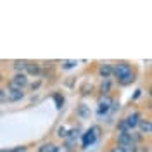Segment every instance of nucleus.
Segmentation results:
<instances>
[{
	"mask_svg": "<svg viewBox=\"0 0 152 152\" xmlns=\"http://www.w3.org/2000/svg\"><path fill=\"white\" fill-rule=\"evenodd\" d=\"M61 151V147L54 142H47V143H42L40 147H38V152H59Z\"/></svg>",
	"mask_w": 152,
	"mask_h": 152,
	"instance_id": "6",
	"label": "nucleus"
},
{
	"mask_svg": "<svg viewBox=\"0 0 152 152\" xmlns=\"http://www.w3.org/2000/svg\"><path fill=\"white\" fill-rule=\"evenodd\" d=\"M76 64H78L76 61H64V62H62V67H64V69H69V67H75Z\"/></svg>",
	"mask_w": 152,
	"mask_h": 152,
	"instance_id": "17",
	"label": "nucleus"
},
{
	"mask_svg": "<svg viewBox=\"0 0 152 152\" xmlns=\"http://www.w3.org/2000/svg\"><path fill=\"white\" fill-rule=\"evenodd\" d=\"M0 152H10V151H9V149H2Z\"/></svg>",
	"mask_w": 152,
	"mask_h": 152,
	"instance_id": "23",
	"label": "nucleus"
},
{
	"mask_svg": "<svg viewBox=\"0 0 152 152\" xmlns=\"http://www.w3.org/2000/svg\"><path fill=\"white\" fill-rule=\"evenodd\" d=\"M57 135H59V137H62V138H66V135H67L66 128H64V126H61V128H59V133H57Z\"/></svg>",
	"mask_w": 152,
	"mask_h": 152,
	"instance_id": "20",
	"label": "nucleus"
},
{
	"mask_svg": "<svg viewBox=\"0 0 152 152\" xmlns=\"http://www.w3.org/2000/svg\"><path fill=\"white\" fill-rule=\"evenodd\" d=\"M109 90H111V81H109V80H104V81H102V85H100V92H102V94H109Z\"/></svg>",
	"mask_w": 152,
	"mask_h": 152,
	"instance_id": "15",
	"label": "nucleus"
},
{
	"mask_svg": "<svg viewBox=\"0 0 152 152\" xmlns=\"http://www.w3.org/2000/svg\"><path fill=\"white\" fill-rule=\"evenodd\" d=\"M0 81H2V75H0Z\"/></svg>",
	"mask_w": 152,
	"mask_h": 152,
	"instance_id": "24",
	"label": "nucleus"
},
{
	"mask_svg": "<svg viewBox=\"0 0 152 152\" xmlns=\"http://www.w3.org/2000/svg\"><path fill=\"white\" fill-rule=\"evenodd\" d=\"M137 126L140 128V135H151V133H152V123H151V119H140Z\"/></svg>",
	"mask_w": 152,
	"mask_h": 152,
	"instance_id": "5",
	"label": "nucleus"
},
{
	"mask_svg": "<svg viewBox=\"0 0 152 152\" xmlns=\"http://www.w3.org/2000/svg\"><path fill=\"white\" fill-rule=\"evenodd\" d=\"M99 135H100V126H92V128L83 135V147L92 145V143L99 138Z\"/></svg>",
	"mask_w": 152,
	"mask_h": 152,
	"instance_id": "2",
	"label": "nucleus"
},
{
	"mask_svg": "<svg viewBox=\"0 0 152 152\" xmlns=\"http://www.w3.org/2000/svg\"><path fill=\"white\" fill-rule=\"evenodd\" d=\"M26 64H28V61H14V69H16V73H24Z\"/></svg>",
	"mask_w": 152,
	"mask_h": 152,
	"instance_id": "12",
	"label": "nucleus"
},
{
	"mask_svg": "<svg viewBox=\"0 0 152 152\" xmlns=\"http://www.w3.org/2000/svg\"><path fill=\"white\" fill-rule=\"evenodd\" d=\"M133 81H135V75L130 73L128 76H124V78L119 80V85H130V83H133Z\"/></svg>",
	"mask_w": 152,
	"mask_h": 152,
	"instance_id": "13",
	"label": "nucleus"
},
{
	"mask_svg": "<svg viewBox=\"0 0 152 152\" xmlns=\"http://www.w3.org/2000/svg\"><path fill=\"white\" fill-rule=\"evenodd\" d=\"M26 149H28V147L19 145V147H16V149H10V152H26Z\"/></svg>",
	"mask_w": 152,
	"mask_h": 152,
	"instance_id": "19",
	"label": "nucleus"
},
{
	"mask_svg": "<svg viewBox=\"0 0 152 152\" xmlns=\"http://www.w3.org/2000/svg\"><path fill=\"white\" fill-rule=\"evenodd\" d=\"M109 152H124V151L119 147V145H116V147H111V149H109Z\"/></svg>",
	"mask_w": 152,
	"mask_h": 152,
	"instance_id": "22",
	"label": "nucleus"
},
{
	"mask_svg": "<svg viewBox=\"0 0 152 152\" xmlns=\"http://www.w3.org/2000/svg\"><path fill=\"white\" fill-rule=\"evenodd\" d=\"M56 102H57V109H61L64 100H61V95H56Z\"/></svg>",
	"mask_w": 152,
	"mask_h": 152,
	"instance_id": "21",
	"label": "nucleus"
},
{
	"mask_svg": "<svg viewBox=\"0 0 152 152\" xmlns=\"http://www.w3.org/2000/svg\"><path fill=\"white\" fill-rule=\"evenodd\" d=\"M142 119V116H140V113H132L126 119H123L124 121V124H126V128L132 132L133 128H137V124H138V121Z\"/></svg>",
	"mask_w": 152,
	"mask_h": 152,
	"instance_id": "3",
	"label": "nucleus"
},
{
	"mask_svg": "<svg viewBox=\"0 0 152 152\" xmlns=\"http://www.w3.org/2000/svg\"><path fill=\"white\" fill-rule=\"evenodd\" d=\"M124 152H138V145L137 143H128V145H119Z\"/></svg>",
	"mask_w": 152,
	"mask_h": 152,
	"instance_id": "14",
	"label": "nucleus"
},
{
	"mask_svg": "<svg viewBox=\"0 0 152 152\" xmlns=\"http://www.w3.org/2000/svg\"><path fill=\"white\" fill-rule=\"evenodd\" d=\"M92 90H94V86H92V85H88V83L81 86V94H83V95H86V94H92Z\"/></svg>",
	"mask_w": 152,
	"mask_h": 152,
	"instance_id": "16",
	"label": "nucleus"
},
{
	"mask_svg": "<svg viewBox=\"0 0 152 152\" xmlns=\"http://www.w3.org/2000/svg\"><path fill=\"white\" fill-rule=\"evenodd\" d=\"M111 104H113V100L105 95L104 99H100V102H99V114H104L107 113L109 109H111Z\"/></svg>",
	"mask_w": 152,
	"mask_h": 152,
	"instance_id": "7",
	"label": "nucleus"
},
{
	"mask_svg": "<svg viewBox=\"0 0 152 152\" xmlns=\"http://www.w3.org/2000/svg\"><path fill=\"white\" fill-rule=\"evenodd\" d=\"M130 73H133V71H132V66L128 62H118L116 66H113V75L118 78V81L121 78H124V76H128Z\"/></svg>",
	"mask_w": 152,
	"mask_h": 152,
	"instance_id": "1",
	"label": "nucleus"
},
{
	"mask_svg": "<svg viewBox=\"0 0 152 152\" xmlns=\"http://www.w3.org/2000/svg\"><path fill=\"white\" fill-rule=\"evenodd\" d=\"M10 81L23 90L24 86H28V76L24 75V73H16V75H14V78H10Z\"/></svg>",
	"mask_w": 152,
	"mask_h": 152,
	"instance_id": "4",
	"label": "nucleus"
},
{
	"mask_svg": "<svg viewBox=\"0 0 152 152\" xmlns=\"http://www.w3.org/2000/svg\"><path fill=\"white\" fill-rule=\"evenodd\" d=\"M4 100H7V90L0 88V102H4Z\"/></svg>",
	"mask_w": 152,
	"mask_h": 152,
	"instance_id": "18",
	"label": "nucleus"
},
{
	"mask_svg": "<svg viewBox=\"0 0 152 152\" xmlns=\"http://www.w3.org/2000/svg\"><path fill=\"white\" fill-rule=\"evenodd\" d=\"M23 97H24V92L23 90H19V92H9L7 90V100H10V102H16V100L23 99Z\"/></svg>",
	"mask_w": 152,
	"mask_h": 152,
	"instance_id": "11",
	"label": "nucleus"
},
{
	"mask_svg": "<svg viewBox=\"0 0 152 152\" xmlns=\"http://www.w3.org/2000/svg\"><path fill=\"white\" fill-rule=\"evenodd\" d=\"M99 75L102 76L104 80H109V78L113 76V66H111V64H100V67H99Z\"/></svg>",
	"mask_w": 152,
	"mask_h": 152,
	"instance_id": "9",
	"label": "nucleus"
},
{
	"mask_svg": "<svg viewBox=\"0 0 152 152\" xmlns=\"http://www.w3.org/2000/svg\"><path fill=\"white\" fill-rule=\"evenodd\" d=\"M24 71H26V73H24L26 76H28V75H31V76H38V75H40V64H37V62H28Z\"/></svg>",
	"mask_w": 152,
	"mask_h": 152,
	"instance_id": "10",
	"label": "nucleus"
},
{
	"mask_svg": "<svg viewBox=\"0 0 152 152\" xmlns=\"http://www.w3.org/2000/svg\"><path fill=\"white\" fill-rule=\"evenodd\" d=\"M76 114H78L81 119H86V118H90V114H92V111H90V105L80 104V105H78V109H76Z\"/></svg>",
	"mask_w": 152,
	"mask_h": 152,
	"instance_id": "8",
	"label": "nucleus"
}]
</instances>
